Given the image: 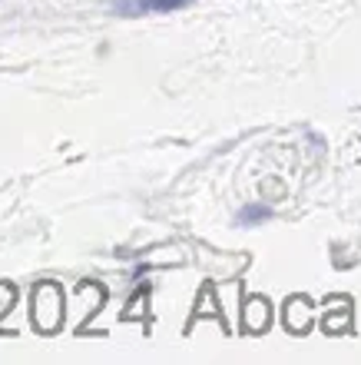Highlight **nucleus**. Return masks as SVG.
I'll return each instance as SVG.
<instances>
[{
    "label": "nucleus",
    "instance_id": "1",
    "mask_svg": "<svg viewBox=\"0 0 361 365\" xmlns=\"http://www.w3.org/2000/svg\"><path fill=\"white\" fill-rule=\"evenodd\" d=\"M30 319L40 332L53 336L60 326H63V292H60L57 282H40L33 286V296H30Z\"/></svg>",
    "mask_w": 361,
    "mask_h": 365
},
{
    "label": "nucleus",
    "instance_id": "2",
    "mask_svg": "<svg viewBox=\"0 0 361 365\" xmlns=\"http://www.w3.org/2000/svg\"><path fill=\"white\" fill-rule=\"evenodd\" d=\"M189 4H196V0H120L113 7L123 17H136V14H169V10H182Z\"/></svg>",
    "mask_w": 361,
    "mask_h": 365
},
{
    "label": "nucleus",
    "instance_id": "3",
    "mask_svg": "<svg viewBox=\"0 0 361 365\" xmlns=\"http://www.w3.org/2000/svg\"><path fill=\"white\" fill-rule=\"evenodd\" d=\"M266 326H268V302H266V299H248L246 329H248V332H262Z\"/></svg>",
    "mask_w": 361,
    "mask_h": 365
},
{
    "label": "nucleus",
    "instance_id": "4",
    "mask_svg": "<svg viewBox=\"0 0 361 365\" xmlns=\"http://www.w3.org/2000/svg\"><path fill=\"white\" fill-rule=\"evenodd\" d=\"M268 216H272V210L268 206H246V210L236 216L239 226H256V222H266Z\"/></svg>",
    "mask_w": 361,
    "mask_h": 365
}]
</instances>
